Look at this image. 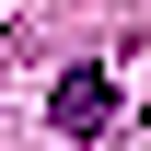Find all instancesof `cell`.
Listing matches in <instances>:
<instances>
[{"instance_id":"cell-1","label":"cell","mask_w":151,"mask_h":151,"mask_svg":"<svg viewBox=\"0 0 151 151\" xmlns=\"http://www.w3.org/2000/svg\"><path fill=\"white\" fill-rule=\"evenodd\" d=\"M47 116H58V139H105V128H116V81H105V70H58Z\"/></svg>"}]
</instances>
